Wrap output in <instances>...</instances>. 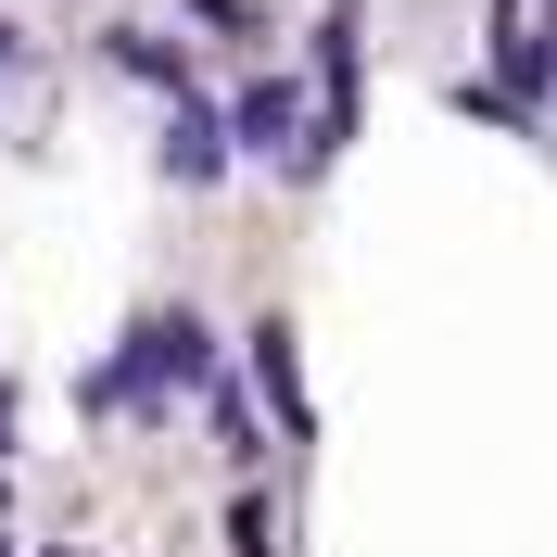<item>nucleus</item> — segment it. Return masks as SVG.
Instances as JSON below:
<instances>
[{"mask_svg": "<svg viewBox=\"0 0 557 557\" xmlns=\"http://www.w3.org/2000/svg\"><path fill=\"white\" fill-rule=\"evenodd\" d=\"M242 127H253V152H278V139H292V89H253Z\"/></svg>", "mask_w": 557, "mask_h": 557, "instance_id": "1", "label": "nucleus"}, {"mask_svg": "<svg viewBox=\"0 0 557 557\" xmlns=\"http://www.w3.org/2000/svg\"><path fill=\"white\" fill-rule=\"evenodd\" d=\"M0 64H13V26H0Z\"/></svg>", "mask_w": 557, "mask_h": 557, "instance_id": "2", "label": "nucleus"}]
</instances>
